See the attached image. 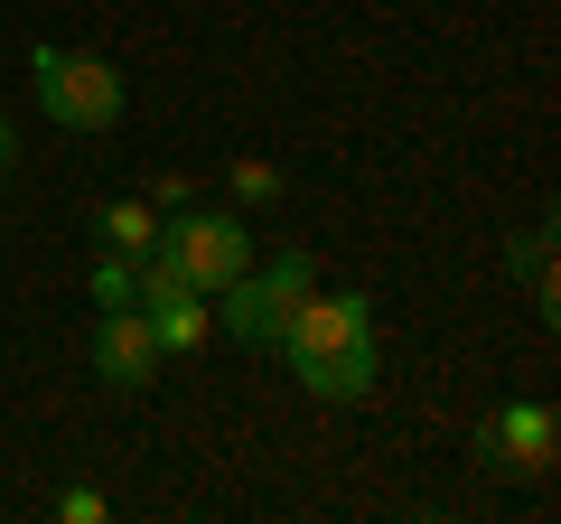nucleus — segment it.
Instances as JSON below:
<instances>
[{"mask_svg": "<svg viewBox=\"0 0 561 524\" xmlns=\"http://www.w3.org/2000/svg\"><path fill=\"white\" fill-rule=\"evenodd\" d=\"M478 459L486 468H515V478H542L561 459V412L552 403H496L478 422Z\"/></svg>", "mask_w": 561, "mask_h": 524, "instance_id": "4", "label": "nucleus"}, {"mask_svg": "<svg viewBox=\"0 0 561 524\" xmlns=\"http://www.w3.org/2000/svg\"><path fill=\"white\" fill-rule=\"evenodd\" d=\"M94 300H103V309H140V300H131V253H103V262H94Z\"/></svg>", "mask_w": 561, "mask_h": 524, "instance_id": "12", "label": "nucleus"}, {"mask_svg": "<svg viewBox=\"0 0 561 524\" xmlns=\"http://www.w3.org/2000/svg\"><path fill=\"white\" fill-rule=\"evenodd\" d=\"M94 235H103V253H160V206H150V197H113V206H103V216H94Z\"/></svg>", "mask_w": 561, "mask_h": 524, "instance_id": "8", "label": "nucleus"}, {"mask_svg": "<svg viewBox=\"0 0 561 524\" xmlns=\"http://www.w3.org/2000/svg\"><path fill=\"white\" fill-rule=\"evenodd\" d=\"M28 84H38V113L57 122V132H113L122 122V76L103 57H84V47H28Z\"/></svg>", "mask_w": 561, "mask_h": 524, "instance_id": "1", "label": "nucleus"}, {"mask_svg": "<svg viewBox=\"0 0 561 524\" xmlns=\"http://www.w3.org/2000/svg\"><path fill=\"white\" fill-rule=\"evenodd\" d=\"M150 206H160V216H179V206H197V187H187V179H150Z\"/></svg>", "mask_w": 561, "mask_h": 524, "instance_id": "14", "label": "nucleus"}, {"mask_svg": "<svg viewBox=\"0 0 561 524\" xmlns=\"http://www.w3.org/2000/svg\"><path fill=\"white\" fill-rule=\"evenodd\" d=\"M150 328H160V356H197V346L216 338V309H206V291H187V300L150 309Z\"/></svg>", "mask_w": 561, "mask_h": 524, "instance_id": "9", "label": "nucleus"}, {"mask_svg": "<svg viewBox=\"0 0 561 524\" xmlns=\"http://www.w3.org/2000/svg\"><path fill=\"white\" fill-rule=\"evenodd\" d=\"M84 356H94V375L113 384V394H150V384H160V365H169V356H160V328H150V309H103Z\"/></svg>", "mask_w": 561, "mask_h": 524, "instance_id": "5", "label": "nucleus"}, {"mask_svg": "<svg viewBox=\"0 0 561 524\" xmlns=\"http://www.w3.org/2000/svg\"><path fill=\"white\" fill-rule=\"evenodd\" d=\"M225 187H234V206H280V169L272 160H225Z\"/></svg>", "mask_w": 561, "mask_h": 524, "instance_id": "11", "label": "nucleus"}, {"mask_svg": "<svg viewBox=\"0 0 561 524\" xmlns=\"http://www.w3.org/2000/svg\"><path fill=\"white\" fill-rule=\"evenodd\" d=\"M160 243L179 253V272L206 291V300H216L225 282H243V272L262 262V253H253V225L225 216V206H179V216H160Z\"/></svg>", "mask_w": 561, "mask_h": 524, "instance_id": "2", "label": "nucleus"}, {"mask_svg": "<svg viewBox=\"0 0 561 524\" xmlns=\"http://www.w3.org/2000/svg\"><path fill=\"white\" fill-rule=\"evenodd\" d=\"M10 169H20V122L0 113V179H10Z\"/></svg>", "mask_w": 561, "mask_h": 524, "instance_id": "15", "label": "nucleus"}, {"mask_svg": "<svg viewBox=\"0 0 561 524\" xmlns=\"http://www.w3.org/2000/svg\"><path fill=\"white\" fill-rule=\"evenodd\" d=\"M515 262H524V282H534V309L552 319V309H561V272H552V225H534V235L515 243Z\"/></svg>", "mask_w": 561, "mask_h": 524, "instance_id": "10", "label": "nucleus"}, {"mask_svg": "<svg viewBox=\"0 0 561 524\" xmlns=\"http://www.w3.org/2000/svg\"><path fill=\"white\" fill-rule=\"evenodd\" d=\"M290 375H300V394H319V403H365L375 375H383V356H375V338H356V346H328V356H300Z\"/></svg>", "mask_w": 561, "mask_h": 524, "instance_id": "7", "label": "nucleus"}, {"mask_svg": "<svg viewBox=\"0 0 561 524\" xmlns=\"http://www.w3.org/2000/svg\"><path fill=\"white\" fill-rule=\"evenodd\" d=\"M57 515H66V524H103V515H113V497H103V487H66Z\"/></svg>", "mask_w": 561, "mask_h": 524, "instance_id": "13", "label": "nucleus"}, {"mask_svg": "<svg viewBox=\"0 0 561 524\" xmlns=\"http://www.w3.org/2000/svg\"><path fill=\"white\" fill-rule=\"evenodd\" d=\"M356 338H375V319H365V300L356 291H309L290 319H280V356L300 365V356H328V346H356Z\"/></svg>", "mask_w": 561, "mask_h": 524, "instance_id": "6", "label": "nucleus"}, {"mask_svg": "<svg viewBox=\"0 0 561 524\" xmlns=\"http://www.w3.org/2000/svg\"><path fill=\"white\" fill-rule=\"evenodd\" d=\"M309 291H319V262H309V253H280V262H253L243 282H225V291H216V300H225L216 319L234 328L243 346H272V338H280V319H290Z\"/></svg>", "mask_w": 561, "mask_h": 524, "instance_id": "3", "label": "nucleus"}]
</instances>
